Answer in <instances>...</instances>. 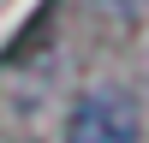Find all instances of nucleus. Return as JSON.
<instances>
[{"instance_id": "nucleus-1", "label": "nucleus", "mask_w": 149, "mask_h": 143, "mask_svg": "<svg viewBox=\"0 0 149 143\" xmlns=\"http://www.w3.org/2000/svg\"><path fill=\"white\" fill-rule=\"evenodd\" d=\"M66 143H137V107L125 90H90L72 113Z\"/></svg>"}]
</instances>
